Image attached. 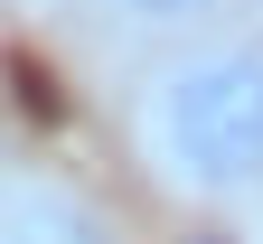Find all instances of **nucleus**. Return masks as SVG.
Masks as SVG:
<instances>
[{
  "instance_id": "7ed1b4c3",
  "label": "nucleus",
  "mask_w": 263,
  "mask_h": 244,
  "mask_svg": "<svg viewBox=\"0 0 263 244\" xmlns=\"http://www.w3.org/2000/svg\"><path fill=\"white\" fill-rule=\"evenodd\" d=\"M0 76H10V103H19L38 132H57V122H66V94H57V76H47L28 47H10V57H0Z\"/></svg>"
},
{
  "instance_id": "39448f33",
  "label": "nucleus",
  "mask_w": 263,
  "mask_h": 244,
  "mask_svg": "<svg viewBox=\"0 0 263 244\" xmlns=\"http://www.w3.org/2000/svg\"><path fill=\"white\" fill-rule=\"evenodd\" d=\"M188 244H226V235H188Z\"/></svg>"
},
{
  "instance_id": "f03ea898",
  "label": "nucleus",
  "mask_w": 263,
  "mask_h": 244,
  "mask_svg": "<svg viewBox=\"0 0 263 244\" xmlns=\"http://www.w3.org/2000/svg\"><path fill=\"white\" fill-rule=\"evenodd\" d=\"M0 244H104L66 197H10L0 207Z\"/></svg>"
},
{
  "instance_id": "20e7f679",
  "label": "nucleus",
  "mask_w": 263,
  "mask_h": 244,
  "mask_svg": "<svg viewBox=\"0 0 263 244\" xmlns=\"http://www.w3.org/2000/svg\"><path fill=\"white\" fill-rule=\"evenodd\" d=\"M122 19H151V28H170V19H197V10H216V0H113Z\"/></svg>"
},
{
  "instance_id": "f257e3e1",
  "label": "nucleus",
  "mask_w": 263,
  "mask_h": 244,
  "mask_svg": "<svg viewBox=\"0 0 263 244\" xmlns=\"http://www.w3.org/2000/svg\"><path fill=\"white\" fill-rule=\"evenodd\" d=\"M151 141L197 188L263 179V57H207L188 76H170L151 103Z\"/></svg>"
}]
</instances>
